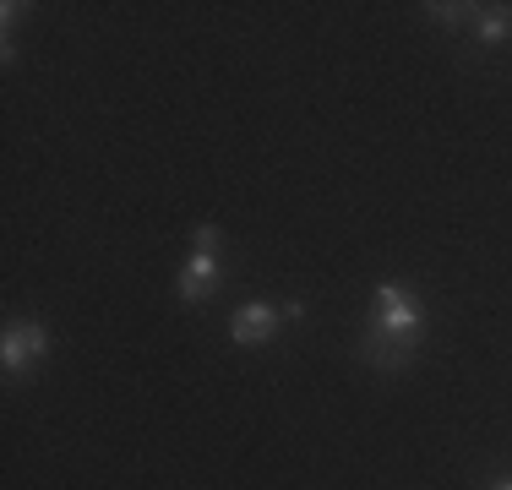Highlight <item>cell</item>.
Returning a JSON list of instances; mask_svg holds the SVG:
<instances>
[{"label":"cell","mask_w":512,"mask_h":490,"mask_svg":"<svg viewBox=\"0 0 512 490\" xmlns=\"http://www.w3.org/2000/svg\"><path fill=\"white\" fill-rule=\"evenodd\" d=\"M371 311L376 316H371V343H365V349L376 354V365H404L409 349L425 333L420 305H414L398 284H382V289H376V300H371Z\"/></svg>","instance_id":"obj_1"},{"label":"cell","mask_w":512,"mask_h":490,"mask_svg":"<svg viewBox=\"0 0 512 490\" xmlns=\"http://www.w3.org/2000/svg\"><path fill=\"white\" fill-rule=\"evenodd\" d=\"M44 349H50V333L39 322H17V327H6L0 360H6V371H28V365L44 360Z\"/></svg>","instance_id":"obj_2"},{"label":"cell","mask_w":512,"mask_h":490,"mask_svg":"<svg viewBox=\"0 0 512 490\" xmlns=\"http://www.w3.org/2000/svg\"><path fill=\"white\" fill-rule=\"evenodd\" d=\"M273 327H278V311H273V305H262V300H251V305H240V311H235L229 333H235V343H267V338H273Z\"/></svg>","instance_id":"obj_3"},{"label":"cell","mask_w":512,"mask_h":490,"mask_svg":"<svg viewBox=\"0 0 512 490\" xmlns=\"http://www.w3.org/2000/svg\"><path fill=\"white\" fill-rule=\"evenodd\" d=\"M213 289H218V262H213V251H197L186 262V273H180V300L202 305Z\"/></svg>","instance_id":"obj_4"},{"label":"cell","mask_w":512,"mask_h":490,"mask_svg":"<svg viewBox=\"0 0 512 490\" xmlns=\"http://www.w3.org/2000/svg\"><path fill=\"white\" fill-rule=\"evenodd\" d=\"M507 33H512V11H507V6H491V11L480 17V39L496 44V39H507Z\"/></svg>","instance_id":"obj_5"},{"label":"cell","mask_w":512,"mask_h":490,"mask_svg":"<svg viewBox=\"0 0 512 490\" xmlns=\"http://www.w3.org/2000/svg\"><path fill=\"white\" fill-rule=\"evenodd\" d=\"M197 251H218V229H213V224L197 229Z\"/></svg>","instance_id":"obj_6"},{"label":"cell","mask_w":512,"mask_h":490,"mask_svg":"<svg viewBox=\"0 0 512 490\" xmlns=\"http://www.w3.org/2000/svg\"><path fill=\"white\" fill-rule=\"evenodd\" d=\"M496 490H512V480H502V485H496Z\"/></svg>","instance_id":"obj_7"}]
</instances>
